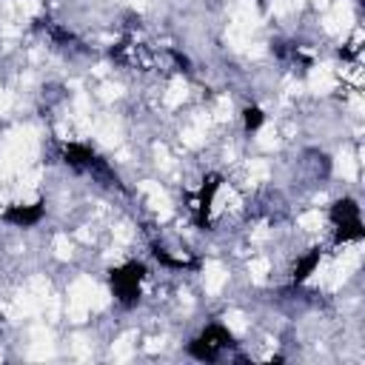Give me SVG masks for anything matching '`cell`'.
<instances>
[{
  "mask_svg": "<svg viewBox=\"0 0 365 365\" xmlns=\"http://www.w3.org/2000/svg\"><path fill=\"white\" fill-rule=\"evenodd\" d=\"M262 120H265V114H262L259 106H248V108L242 111V123H245L248 131H257V128L262 125Z\"/></svg>",
  "mask_w": 365,
  "mask_h": 365,
  "instance_id": "5b68a950",
  "label": "cell"
},
{
  "mask_svg": "<svg viewBox=\"0 0 365 365\" xmlns=\"http://www.w3.org/2000/svg\"><path fill=\"white\" fill-rule=\"evenodd\" d=\"M331 222L336 225L339 240H359L362 231V220H359V205L354 200H339L331 205Z\"/></svg>",
  "mask_w": 365,
  "mask_h": 365,
  "instance_id": "7a4b0ae2",
  "label": "cell"
},
{
  "mask_svg": "<svg viewBox=\"0 0 365 365\" xmlns=\"http://www.w3.org/2000/svg\"><path fill=\"white\" fill-rule=\"evenodd\" d=\"M43 214H46L43 202H37V205H9L3 211V220L17 225V228H29V225H37L43 220Z\"/></svg>",
  "mask_w": 365,
  "mask_h": 365,
  "instance_id": "3957f363",
  "label": "cell"
},
{
  "mask_svg": "<svg viewBox=\"0 0 365 365\" xmlns=\"http://www.w3.org/2000/svg\"><path fill=\"white\" fill-rule=\"evenodd\" d=\"M317 262H319V251H311L308 257H302V259L297 262V268H294V279H297V282H302V279L317 268Z\"/></svg>",
  "mask_w": 365,
  "mask_h": 365,
  "instance_id": "277c9868",
  "label": "cell"
},
{
  "mask_svg": "<svg viewBox=\"0 0 365 365\" xmlns=\"http://www.w3.org/2000/svg\"><path fill=\"white\" fill-rule=\"evenodd\" d=\"M145 268L140 262H128L117 271H111V285H114V297L123 305H134L140 297V279H143Z\"/></svg>",
  "mask_w": 365,
  "mask_h": 365,
  "instance_id": "6da1fadb",
  "label": "cell"
}]
</instances>
